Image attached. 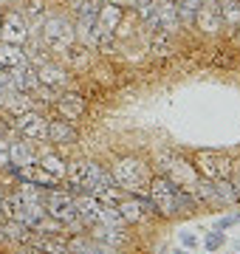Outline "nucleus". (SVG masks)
Segmentation results:
<instances>
[{
  "instance_id": "nucleus-1",
  "label": "nucleus",
  "mask_w": 240,
  "mask_h": 254,
  "mask_svg": "<svg viewBox=\"0 0 240 254\" xmlns=\"http://www.w3.org/2000/svg\"><path fill=\"white\" fill-rule=\"evenodd\" d=\"M65 187L74 192H88L96 200L116 206L121 198V190L113 184L111 170L99 164L96 158H68V173H65Z\"/></svg>"
},
{
  "instance_id": "nucleus-2",
  "label": "nucleus",
  "mask_w": 240,
  "mask_h": 254,
  "mask_svg": "<svg viewBox=\"0 0 240 254\" xmlns=\"http://www.w3.org/2000/svg\"><path fill=\"white\" fill-rule=\"evenodd\" d=\"M111 178L121 192H127V195H144L150 178H153V170L147 167V161L141 155H121V158L113 161Z\"/></svg>"
},
{
  "instance_id": "nucleus-3",
  "label": "nucleus",
  "mask_w": 240,
  "mask_h": 254,
  "mask_svg": "<svg viewBox=\"0 0 240 254\" xmlns=\"http://www.w3.org/2000/svg\"><path fill=\"white\" fill-rule=\"evenodd\" d=\"M153 161H156V170L164 175L167 181H173L178 190H192L195 181L201 178L198 170H195L192 158H186V155L176 153V150H167V147H158L156 155H153Z\"/></svg>"
},
{
  "instance_id": "nucleus-4",
  "label": "nucleus",
  "mask_w": 240,
  "mask_h": 254,
  "mask_svg": "<svg viewBox=\"0 0 240 254\" xmlns=\"http://www.w3.org/2000/svg\"><path fill=\"white\" fill-rule=\"evenodd\" d=\"M46 215L51 220H57L62 229H71V232H85L79 226V218H76V200L74 192L68 187H51L46 190Z\"/></svg>"
},
{
  "instance_id": "nucleus-5",
  "label": "nucleus",
  "mask_w": 240,
  "mask_h": 254,
  "mask_svg": "<svg viewBox=\"0 0 240 254\" xmlns=\"http://www.w3.org/2000/svg\"><path fill=\"white\" fill-rule=\"evenodd\" d=\"M40 26H43V40H46L48 48L57 51V54H65L76 43L74 23L65 17V11H51V14H46V17L40 20Z\"/></svg>"
},
{
  "instance_id": "nucleus-6",
  "label": "nucleus",
  "mask_w": 240,
  "mask_h": 254,
  "mask_svg": "<svg viewBox=\"0 0 240 254\" xmlns=\"http://www.w3.org/2000/svg\"><path fill=\"white\" fill-rule=\"evenodd\" d=\"M176 184L167 181L161 173H153L147 184V192H144V198L150 200V206L156 212V218L161 220H173L176 218Z\"/></svg>"
},
{
  "instance_id": "nucleus-7",
  "label": "nucleus",
  "mask_w": 240,
  "mask_h": 254,
  "mask_svg": "<svg viewBox=\"0 0 240 254\" xmlns=\"http://www.w3.org/2000/svg\"><path fill=\"white\" fill-rule=\"evenodd\" d=\"M192 164L198 175L206 178V181H221V178H229L232 167H235V158L223 150H198L192 155Z\"/></svg>"
},
{
  "instance_id": "nucleus-8",
  "label": "nucleus",
  "mask_w": 240,
  "mask_h": 254,
  "mask_svg": "<svg viewBox=\"0 0 240 254\" xmlns=\"http://www.w3.org/2000/svg\"><path fill=\"white\" fill-rule=\"evenodd\" d=\"M11 130L17 133L20 138H26V141H46L48 136V116L46 113H40L37 108L31 110H23V113H17V116H11Z\"/></svg>"
},
{
  "instance_id": "nucleus-9",
  "label": "nucleus",
  "mask_w": 240,
  "mask_h": 254,
  "mask_svg": "<svg viewBox=\"0 0 240 254\" xmlns=\"http://www.w3.org/2000/svg\"><path fill=\"white\" fill-rule=\"evenodd\" d=\"M31 37V23L20 9H3L0 11V40L11 46H26Z\"/></svg>"
},
{
  "instance_id": "nucleus-10",
  "label": "nucleus",
  "mask_w": 240,
  "mask_h": 254,
  "mask_svg": "<svg viewBox=\"0 0 240 254\" xmlns=\"http://www.w3.org/2000/svg\"><path fill=\"white\" fill-rule=\"evenodd\" d=\"M116 212L127 226H141L150 218H156V212H153V206L144 195H121L119 203H116Z\"/></svg>"
},
{
  "instance_id": "nucleus-11",
  "label": "nucleus",
  "mask_w": 240,
  "mask_h": 254,
  "mask_svg": "<svg viewBox=\"0 0 240 254\" xmlns=\"http://www.w3.org/2000/svg\"><path fill=\"white\" fill-rule=\"evenodd\" d=\"M37 68V76H40V85L48 88V91H68V88H74V79H71V71H68V65L62 63H54V60H43V63L34 65Z\"/></svg>"
},
{
  "instance_id": "nucleus-12",
  "label": "nucleus",
  "mask_w": 240,
  "mask_h": 254,
  "mask_svg": "<svg viewBox=\"0 0 240 254\" xmlns=\"http://www.w3.org/2000/svg\"><path fill=\"white\" fill-rule=\"evenodd\" d=\"M54 110H57V116H62L68 119V122H82L85 116H88V110H91V105H88V96H82V93H76V91H60L57 93V99H54Z\"/></svg>"
},
{
  "instance_id": "nucleus-13",
  "label": "nucleus",
  "mask_w": 240,
  "mask_h": 254,
  "mask_svg": "<svg viewBox=\"0 0 240 254\" xmlns=\"http://www.w3.org/2000/svg\"><path fill=\"white\" fill-rule=\"evenodd\" d=\"M46 141L51 147H60V150H68V147L79 144V127L74 122H68L62 116H54L48 119V136Z\"/></svg>"
},
{
  "instance_id": "nucleus-14",
  "label": "nucleus",
  "mask_w": 240,
  "mask_h": 254,
  "mask_svg": "<svg viewBox=\"0 0 240 254\" xmlns=\"http://www.w3.org/2000/svg\"><path fill=\"white\" fill-rule=\"evenodd\" d=\"M192 28H198L201 37H206V40H218V37L223 34V23H221V9H218V3H209V0H206L201 9H198V14H195Z\"/></svg>"
},
{
  "instance_id": "nucleus-15",
  "label": "nucleus",
  "mask_w": 240,
  "mask_h": 254,
  "mask_svg": "<svg viewBox=\"0 0 240 254\" xmlns=\"http://www.w3.org/2000/svg\"><path fill=\"white\" fill-rule=\"evenodd\" d=\"M74 200H76V218H79V226H82L85 232L93 229V226H99L102 223V212H105V203L96 200L93 195H88V192H76Z\"/></svg>"
},
{
  "instance_id": "nucleus-16",
  "label": "nucleus",
  "mask_w": 240,
  "mask_h": 254,
  "mask_svg": "<svg viewBox=\"0 0 240 254\" xmlns=\"http://www.w3.org/2000/svg\"><path fill=\"white\" fill-rule=\"evenodd\" d=\"M11 175L23 184H34V187H43V190H51V187H62V178L51 175L48 170H43L40 164H28V167H14Z\"/></svg>"
},
{
  "instance_id": "nucleus-17",
  "label": "nucleus",
  "mask_w": 240,
  "mask_h": 254,
  "mask_svg": "<svg viewBox=\"0 0 240 254\" xmlns=\"http://www.w3.org/2000/svg\"><path fill=\"white\" fill-rule=\"evenodd\" d=\"M37 164L43 167V170H48L51 175H57V178H62L65 181V173H68V158H65V150H60V147H40L37 150Z\"/></svg>"
},
{
  "instance_id": "nucleus-18",
  "label": "nucleus",
  "mask_w": 240,
  "mask_h": 254,
  "mask_svg": "<svg viewBox=\"0 0 240 254\" xmlns=\"http://www.w3.org/2000/svg\"><path fill=\"white\" fill-rule=\"evenodd\" d=\"M158 31L167 37L181 34V20H178L176 0H158Z\"/></svg>"
},
{
  "instance_id": "nucleus-19",
  "label": "nucleus",
  "mask_w": 240,
  "mask_h": 254,
  "mask_svg": "<svg viewBox=\"0 0 240 254\" xmlns=\"http://www.w3.org/2000/svg\"><path fill=\"white\" fill-rule=\"evenodd\" d=\"M124 17H127L124 6H119V3H102L99 14H96V28L105 31V34H116V28H119V23H124Z\"/></svg>"
},
{
  "instance_id": "nucleus-20",
  "label": "nucleus",
  "mask_w": 240,
  "mask_h": 254,
  "mask_svg": "<svg viewBox=\"0 0 240 254\" xmlns=\"http://www.w3.org/2000/svg\"><path fill=\"white\" fill-rule=\"evenodd\" d=\"M37 150H40V147H34V141H26V138L9 141V170L37 164Z\"/></svg>"
},
{
  "instance_id": "nucleus-21",
  "label": "nucleus",
  "mask_w": 240,
  "mask_h": 254,
  "mask_svg": "<svg viewBox=\"0 0 240 254\" xmlns=\"http://www.w3.org/2000/svg\"><path fill=\"white\" fill-rule=\"evenodd\" d=\"M65 63H68V71L71 73H85V71H91L93 68V57H91V48L82 46V43H74V46L65 51Z\"/></svg>"
},
{
  "instance_id": "nucleus-22",
  "label": "nucleus",
  "mask_w": 240,
  "mask_h": 254,
  "mask_svg": "<svg viewBox=\"0 0 240 254\" xmlns=\"http://www.w3.org/2000/svg\"><path fill=\"white\" fill-rule=\"evenodd\" d=\"M65 252L68 254H99L102 246L99 240L88 232V235H82V232H74V235L65 240Z\"/></svg>"
},
{
  "instance_id": "nucleus-23",
  "label": "nucleus",
  "mask_w": 240,
  "mask_h": 254,
  "mask_svg": "<svg viewBox=\"0 0 240 254\" xmlns=\"http://www.w3.org/2000/svg\"><path fill=\"white\" fill-rule=\"evenodd\" d=\"M20 65H28L26 48L11 46V43H3V40H0V68H3V71H11V68H20Z\"/></svg>"
},
{
  "instance_id": "nucleus-24",
  "label": "nucleus",
  "mask_w": 240,
  "mask_h": 254,
  "mask_svg": "<svg viewBox=\"0 0 240 254\" xmlns=\"http://www.w3.org/2000/svg\"><path fill=\"white\" fill-rule=\"evenodd\" d=\"M218 9H221V23L229 31V37L240 28V0H218Z\"/></svg>"
},
{
  "instance_id": "nucleus-25",
  "label": "nucleus",
  "mask_w": 240,
  "mask_h": 254,
  "mask_svg": "<svg viewBox=\"0 0 240 254\" xmlns=\"http://www.w3.org/2000/svg\"><path fill=\"white\" fill-rule=\"evenodd\" d=\"M102 3L105 0H71V14L74 20H85V23H96Z\"/></svg>"
},
{
  "instance_id": "nucleus-26",
  "label": "nucleus",
  "mask_w": 240,
  "mask_h": 254,
  "mask_svg": "<svg viewBox=\"0 0 240 254\" xmlns=\"http://www.w3.org/2000/svg\"><path fill=\"white\" fill-rule=\"evenodd\" d=\"M91 79L96 82V85H102V88H116V85H119V71L108 63H99V65L91 68Z\"/></svg>"
},
{
  "instance_id": "nucleus-27",
  "label": "nucleus",
  "mask_w": 240,
  "mask_h": 254,
  "mask_svg": "<svg viewBox=\"0 0 240 254\" xmlns=\"http://www.w3.org/2000/svg\"><path fill=\"white\" fill-rule=\"evenodd\" d=\"M206 0H176L178 6V20H181V28H192L195 23V14H198V9H201Z\"/></svg>"
},
{
  "instance_id": "nucleus-28",
  "label": "nucleus",
  "mask_w": 240,
  "mask_h": 254,
  "mask_svg": "<svg viewBox=\"0 0 240 254\" xmlns=\"http://www.w3.org/2000/svg\"><path fill=\"white\" fill-rule=\"evenodd\" d=\"M195 209H198V200L189 190H176V215L186 218V215H192Z\"/></svg>"
},
{
  "instance_id": "nucleus-29",
  "label": "nucleus",
  "mask_w": 240,
  "mask_h": 254,
  "mask_svg": "<svg viewBox=\"0 0 240 254\" xmlns=\"http://www.w3.org/2000/svg\"><path fill=\"white\" fill-rule=\"evenodd\" d=\"M238 51H232L229 46H215L212 57H209V63L215 65V68H232L235 65V60H238Z\"/></svg>"
},
{
  "instance_id": "nucleus-30",
  "label": "nucleus",
  "mask_w": 240,
  "mask_h": 254,
  "mask_svg": "<svg viewBox=\"0 0 240 254\" xmlns=\"http://www.w3.org/2000/svg\"><path fill=\"white\" fill-rule=\"evenodd\" d=\"M20 11L26 14L28 23H40V20L46 17V0H23Z\"/></svg>"
},
{
  "instance_id": "nucleus-31",
  "label": "nucleus",
  "mask_w": 240,
  "mask_h": 254,
  "mask_svg": "<svg viewBox=\"0 0 240 254\" xmlns=\"http://www.w3.org/2000/svg\"><path fill=\"white\" fill-rule=\"evenodd\" d=\"M9 127H0V167H9Z\"/></svg>"
},
{
  "instance_id": "nucleus-32",
  "label": "nucleus",
  "mask_w": 240,
  "mask_h": 254,
  "mask_svg": "<svg viewBox=\"0 0 240 254\" xmlns=\"http://www.w3.org/2000/svg\"><path fill=\"white\" fill-rule=\"evenodd\" d=\"M223 243H226V235H223V232H218V229H215L212 235H209L206 240H203V246H206V252H209V254H215Z\"/></svg>"
},
{
  "instance_id": "nucleus-33",
  "label": "nucleus",
  "mask_w": 240,
  "mask_h": 254,
  "mask_svg": "<svg viewBox=\"0 0 240 254\" xmlns=\"http://www.w3.org/2000/svg\"><path fill=\"white\" fill-rule=\"evenodd\" d=\"M14 254H46V249H43L40 243H31V240H28V243L17 246V249H14Z\"/></svg>"
},
{
  "instance_id": "nucleus-34",
  "label": "nucleus",
  "mask_w": 240,
  "mask_h": 254,
  "mask_svg": "<svg viewBox=\"0 0 240 254\" xmlns=\"http://www.w3.org/2000/svg\"><path fill=\"white\" fill-rule=\"evenodd\" d=\"M238 220H240V215H229V218H221L218 223H215V229H218V232H226V229H229V226H235Z\"/></svg>"
},
{
  "instance_id": "nucleus-35",
  "label": "nucleus",
  "mask_w": 240,
  "mask_h": 254,
  "mask_svg": "<svg viewBox=\"0 0 240 254\" xmlns=\"http://www.w3.org/2000/svg\"><path fill=\"white\" fill-rule=\"evenodd\" d=\"M9 218V209H6V192H3V187H0V223Z\"/></svg>"
},
{
  "instance_id": "nucleus-36",
  "label": "nucleus",
  "mask_w": 240,
  "mask_h": 254,
  "mask_svg": "<svg viewBox=\"0 0 240 254\" xmlns=\"http://www.w3.org/2000/svg\"><path fill=\"white\" fill-rule=\"evenodd\" d=\"M181 240H184V246H186V249H192V246L198 243V240H195V235H184Z\"/></svg>"
},
{
  "instance_id": "nucleus-37",
  "label": "nucleus",
  "mask_w": 240,
  "mask_h": 254,
  "mask_svg": "<svg viewBox=\"0 0 240 254\" xmlns=\"http://www.w3.org/2000/svg\"><path fill=\"white\" fill-rule=\"evenodd\" d=\"M232 37H238V43H240V28H238V31H235V34H232Z\"/></svg>"
},
{
  "instance_id": "nucleus-38",
  "label": "nucleus",
  "mask_w": 240,
  "mask_h": 254,
  "mask_svg": "<svg viewBox=\"0 0 240 254\" xmlns=\"http://www.w3.org/2000/svg\"><path fill=\"white\" fill-rule=\"evenodd\" d=\"M173 254H186V252H184V249H178V252H173Z\"/></svg>"
},
{
  "instance_id": "nucleus-39",
  "label": "nucleus",
  "mask_w": 240,
  "mask_h": 254,
  "mask_svg": "<svg viewBox=\"0 0 240 254\" xmlns=\"http://www.w3.org/2000/svg\"><path fill=\"white\" fill-rule=\"evenodd\" d=\"M0 127H9V125H3V116H0Z\"/></svg>"
},
{
  "instance_id": "nucleus-40",
  "label": "nucleus",
  "mask_w": 240,
  "mask_h": 254,
  "mask_svg": "<svg viewBox=\"0 0 240 254\" xmlns=\"http://www.w3.org/2000/svg\"><path fill=\"white\" fill-rule=\"evenodd\" d=\"M111 3H119V0H111Z\"/></svg>"
}]
</instances>
